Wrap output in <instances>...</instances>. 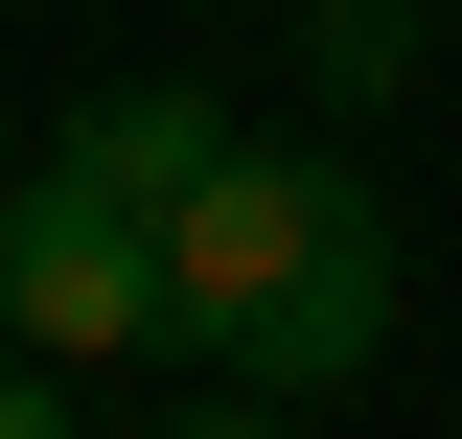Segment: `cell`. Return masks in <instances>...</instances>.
<instances>
[{"label":"cell","mask_w":462,"mask_h":439,"mask_svg":"<svg viewBox=\"0 0 462 439\" xmlns=\"http://www.w3.org/2000/svg\"><path fill=\"white\" fill-rule=\"evenodd\" d=\"M324 255H393V209H370L346 163H300V139H231V163L162 209V347H185V370H231Z\"/></svg>","instance_id":"1"},{"label":"cell","mask_w":462,"mask_h":439,"mask_svg":"<svg viewBox=\"0 0 462 439\" xmlns=\"http://www.w3.org/2000/svg\"><path fill=\"white\" fill-rule=\"evenodd\" d=\"M0 324L69 347V370H139V347H162V209L23 163V185H0Z\"/></svg>","instance_id":"2"},{"label":"cell","mask_w":462,"mask_h":439,"mask_svg":"<svg viewBox=\"0 0 462 439\" xmlns=\"http://www.w3.org/2000/svg\"><path fill=\"white\" fill-rule=\"evenodd\" d=\"M370 347H393V255H324V277L278 301V324H254V347L208 370V416H300V393H346Z\"/></svg>","instance_id":"3"},{"label":"cell","mask_w":462,"mask_h":439,"mask_svg":"<svg viewBox=\"0 0 462 439\" xmlns=\"http://www.w3.org/2000/svg\"><path fill=\"white\" fill-rule=\"evenodd\" d=\"M47 163H69V185H116V209H185V185L231 163V116H208V93H69Z\"/></svg>","instance_id":"4"},{"label":"cell","mask_w":462,"mask_h":439,"mask_svg":"<svg viewBox=\"0 0 462 439\" xmlns=\"http://www.w3.org/2000/svg\"><path fill=\"white\" fill-rule=\"evenodd\" d=\"M300 93H416V0H300Z\"/></svg>","instance_id":"5"},{"label":"cell","mask_w":462,"mask_h":439,"mask_svg":"<svg viewBox=\"0 0 462 439\" xmlns=\"http://www.w3.org/2000/svg\"><path fill=\"white\" fill-rule=\"evenodd\" d=\"M69 393H93L69 347H0V439H69Z\"/></svg>","instance_id":"6"}]
</instances>
